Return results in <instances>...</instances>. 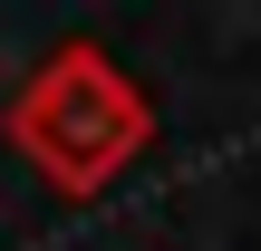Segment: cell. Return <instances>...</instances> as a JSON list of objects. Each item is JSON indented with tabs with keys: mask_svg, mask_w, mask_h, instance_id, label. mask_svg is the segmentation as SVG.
<instances>
[{
	"mask_svg": "<svg viewBox=\"0 0 261 251\" xmlns=\"http://www.w3.org/2000/svg\"><path fill=\"white\" fill-rule=\"evenodd\" d=\"M145 145H155V97L97 39H58L10 97V155L58 203H97Z\"/></svg>",
	"mask_w": 261,
	"mask_h": 251,
	"instance_id": "obj_1",
	"label": "cell"
}]
</instances>
